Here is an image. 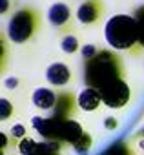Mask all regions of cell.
Instances as JSON below:
<instances>
[{
	"mask_svg": "<svg viewBox=\"0 0 144 155\" xmlns=\"http://www.w3.org/2000/svg\"><path fill=\"white\" fill-rule=\"evenodd\" d=\"M106 40L115 51H128L133 57L144 53L139 44L137 18L129 15H115L106 24Z\"/></svg>",
	"mask_w": 144,
	"mask_h": 155,
	"instance_id": "cell-1",
	"label": "cell"
},
{
	"mask_svg": "<svg viewBox=\"0 0 144 155\" xmlns=\"http://www.w3.org/2000/svg\"><path fill=\"white\" fill-rule=\"evenodd\" d=\"M120 79H124L122 58L110 49H100L93 60L86 62V82L91 88L102 90Z\"/></svg>",
	"mask_w": 144,
	"mask_h": 155,
	"instance_id": "cell-2",
	"label": "cell"
},
{
	"mask_svg": "<svg viewBox=\"0 0 144 155\" xmlns=\"http://www.w3.org/2000/svg\"><path fill=\"white\" fill-rule=\"evenodd\" d=\"M42 26V13L35 6H22L8 22V38L13 44H26L37 37Z\"/></svg>",
	"mask_w": 144,
	"mask_h": 155,
	"instance_id": "cell-3",
	"label": "cell"
},
{
	"mask_svg": "<svg viewBox=\"0 0 144 155\" xmlns=\"http://www.w3.org/2000/svg\"><path fill=\"white\" fill-rule=\"evenodd\" d=\"M47 22L58 31L60 37L75 33V22L77 17L73 15L71 8L64 2H53L47 9Z\"/></svg>",
	"mask_w": 144,
	"mask_h": 155,
	"instance_id": "cell-4",
	"label": "cell"
},
{
	"mask_svg": "<svg viewBox=\"0 0 144 155\" xmlns=\"http://www.w3.org/2000/svg\"><path fill=\"white\" fill-rule=\"evenodd\" d=\"M77 22L82 26H97L106 17V4L104 0H84L79 4L75 11Z\"/></svg>",
	"mask_w": 144,
	"mask_h": 155,
	"instance_id": "cell-5",
	"label": "cell"
},
{
	"mask_svg": "<svg viewBox=\"0 0 144 155\" xmlns=\"http://www.w3.org/2000/svg\"><path fill=\"white\" fill-rule=\"evenodd\" d=\"M99 91L102 93L104 104H106L108 108H113V110L124 108V106L128 104V101H129V95H131L129 86L126 84L124 79L115 81V82L108 84L106 88H102V90H99Z\"/></svg>",
	"mask_w": 144,
	"mask_h": 155,
	"instance_id": "cell-6",
	"label": "cell"
},
{
	"mask_svg": "<svg viewBox=\"0 0 144 155\" xmlns=\"http://www.w3.org/2000/svg\"><path fill=\"white\" fill-rule=\"evenodd\" d=\"M71 79H73V73H71L69 66L64 62H53L46 69V81L53 88H64L71 82Z\"/></svg>",
	"mask_w": 144,
	"mask_h": 155,
	"instance_id": "cell-7",
	"label": "cell"
},
{
	"mask_svg": "<svg viewBox=\"0 0 144 155\" xmlns=\"http://www.w3.org/2000/svg\"><path fill=\"white\" fill-rule=\"evenodd\" d=\"M31 101H33V106L42 110V111H51L57 108V101H58V91L51 90V88H37L31 95Z\"/></svg>",
	"mask_w": 144,
	"mask_h": 155,
	"instance_id": "cell-8",
	"label": "cell"
},
{
	"mask_svg": "<svg viewBox=\"0 0 144 155\" xmlns=\"http://www.w3.org/2000/svg\"><path fill=\"white\" fill-rule=\"evenodd\" d=\"M79 110V97H75L71 91H58V101L55 113L60 119H69L73 117Z\"/></svg>",
	"mask_w": 144,
	"mask_h": 155,
	"instance_id": "cell-9",
	"label": "cell"
},
{
	"mask_svg": "<svg viewBox=\"0 0 144 155\" xmlns=\"http://www.w3.org/2000/svg\"><path fill=\"white\" fill-rule=\"evenodd\" d=\"M100 104H104L102 101V93L97 90V88H84L80 93H79V108L84 110V111H97L100 108Z\"/></svg>",
	"mask_w": 144,
	"mask_h": 155,
	"instance_id": "cell-10",
	"label": "cell"
},
{
	"mask_svg": "<svg viewBox=\"0 0 144 155\" xmlns=\"http://www.w3.org/2000/svg\"><path fill=\"white\" fill-rule=\"evenodd\" d=\"M60 49L66 53V55H75L82 49L80 46V38L75 35V33H71V35H66L60 38Z\"/></svg>",
	"mask_w": 144,
	"mask_h": 155,
	"instance_id": "cell-11",
	"label": "cell"
},
{
	"mask_svg": "<svg viewBox=\"0 0 144 155\" xmlns=\"http://www.w3.org/2000/svg\"><path fill=\"white\" fill-rule=\"evenodd\" d=\"M18 153L20 155H35V151L38 150V144H37V140L33 139V137H24V139H20V142H18Z\"/></svg>",
	"mask_w": 144,
	"mask_h": 155,
	"instance_id": "cell-12",
	"label": "cell"
},
{
	"mask_svg": "<svg viewBox=\"0 0 144 155\" xmlns=\"http://www.w3.org/2000/svg\"><path fill=\"white\" fill-rule=\"evenodd\" d=\"M91 146H93V139H91V135L86 133V131H84V135L73 144V148H75V151H77L79 155H88V151L91 150Z\"/></svg>",
	"mask_w": 144,
	"mask_h": 155,
	"instance_id": "cell-13",
	"label": "cell"
},
{
	"mask_svg": "<svg viewBox=\"0 0 144 155\" xmlns=\"http://www.w3.org/2000/svg\"><path fill=\"white\" fill-rule=\"evenodd\" d=\"M15 115V106L9 99L2 97L0 99V120H8Z\"/></svg>",
	"mask_w": 144,
	"mask_h": 155,
	"instance_id": "cell-14",
	"label": "cell"
},
{
	"mask_svg": "<svg viewBox=\"0 0 144 155\" xmlns=\"http://www.w3.org/2000/svg\"><path fill=\"white\" fill-rule=\"evenodd\" d=\"M99 53H100V48H97L95 44H86V46H82V49H80V55H82L84 62L93 60Z\"/></svg>",
	"mask_w": 144,
	"mask_h": 155,
	"instance_id": "cell-15",
	"label": "cell"
},
{
	"mask_svg": "<svg viewBox=\"0 0 144 155\" xmlns=\"http://www.w3.org/2000/svg\"><path fill=\"white\" fill-rule=\"evenodd\" d=\"M9 137L15 139V140H20V139L28 137V128H26L22 122H17V124H13V126L9 128Z\"/></svg>",
	"mask_w": 144,
	"mask_h": 155,
	"instance_id": "cell-16",
	"label": "cell"
},
{
	"mask_svg": "<svg viewBox=\"0 0 144 155\" xmlns=\"http://www.w3.org/2000/svg\"><path fill=\"white\" fill-rule=\"evenodd\" d=\"M135 18H137V26H139V44L144 49V8H140L137 11Z\"/></svg>",
	"mask_w": 144,
	"mask_h": 155,
	"instance_id": "cell-17",
	"label": "cell"
},
{
	"mask_svg": "<svg viewBox=\"0 0 144 155\" xmlns=\"http://www.w3.org/2000/svg\"><path fill=\"white\" fill-rule=\"evenodd\" d=\"M18 84H20V79H18V77H6V79H4V86H6L8 90H17Z\"/></svg>",
	"mask_w": 144,
	"mask_h": 155,
	"instance_id": "cell-18",
	"label": "cell"
},
{
	"mask_svg": "<svg viewBox=\"0 0 144 155\" xmlns=\"http://www.w3.org/2000/svg\"><path fill=\"white\" fill-rule=\"evenodd\" d=\"M2 2V8H0V13H2L4 17L9 15V6H11V0H0Z\"/></svg>",
	"mask_w": 144,
	"mask_h": 155,
	"instance_id": "cell-19",
	"label": "cell"
},
{
	"mask_svg": "<svg viewBox=\"0 0 144 155\" xmlns=\"http://www.w3.org/2000/svg\"><path fill=\"white\" fill-rule=\"evenodd\" d=\"M115 124H117V122H115V119H108V120H106V126H108L110 130H111V128H113Z\"/></svg>",
	"mask_w": 144,
	"mask_h": 155,
	"instance_id": "cell-20",
	"label": "cell"
},
{
	"mask_svg": "<svg viewBox=\"0 0 144 155\" xmlns=\"http://www.w3.org/2000/svg\"><path fill=\"white\" fill-rule=\"evenodd\" d=\"M11 155H20V153H11Z\"/></svg>",
	"mask_w": 144,
	"mask_h": 155,
	"instance_id": "cell-21",
	"label": "cell"
}]
</instances>
